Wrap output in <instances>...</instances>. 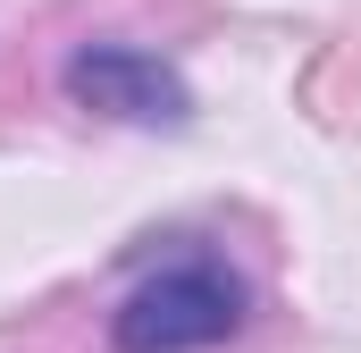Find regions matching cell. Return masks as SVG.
<instances>
[{
	"label": "cell",
	"instance_id": "2",
	"mask_svg": "<svg viewBox=\"0 0 361 353\" xmlns=\"http://www.w3.org/2000/svg\"><path fill=\"white\" fill-rule=\"evenodd\" d=\"M68 92L101 109V118H126V126H185L193 92L160 51H135V42H85L68 59Z\"/></svg>",
	"mask_w": 361,
	"mask_h": 353
},
{
	"label": "cell",
	"instance_id": "1",
	"mask_svg": "<svg viewBox=\"0 0 361 353\" xmlns=\"http://www.w3.org/2000/svg\"><path fill=\"white\" fill-rule=\"evenodd\" d=\"M235 328H244V277L219 261H177L143 277L109 320L118 353H202V345H227Z\"/></svg>",
	"mask_w": 361,
	"mask_h": 353
}]
</instances>
